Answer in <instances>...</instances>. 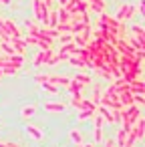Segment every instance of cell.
<instances>
[{"label":"cell","mask_w":145,"mask_h":147,"mask_svg":"<svg viewBox=\"0 0 145 147\" xmlns=\"http://www.w3.org/2000/svg\"><path fill=\"white\" fill-rule=\"evenodd\" d=\"M0 147H20L18 143H10V141H0Z\"/></svg>","instance_id":"obj_27"},{"label":"cell","mask_w":145,"mask_h":147,"mask_svg":"<svg viewBox=\"0 0 145 147\" xmlns=\"http://www.w3.org/2000/svg\"><path fill=\"white\" fill-rule=\"evenodd\" d=\"M2 24H4L6 32H8L12 38H22V30L16 26V22H14L12 18H2Z\"/></svg>","instance_id":"obj_6"},{"label":"cell","mask_w":145,"mask_h":147,"mask_svg":"<svg viewBox=\"0 0 145 147\" xmlns=\"http://www.w3.org/2000/svg\"><path fill=\"white\" fill-rule=\"evenodd\" d=\"M53 53H55V49H51V51H38V53L34 55V59H32V65H34V67L47 65V61L53 57Z\"/></svg>","instance_id":"obj_7"},{"label":"cell","mask_w":145,"mask_h":147,"mask_svg":"<svg viewBox=\"0 0 145 147\" xmlns=\"http://www.w3.org/2000/svg\"><path fill=\"white\" fill-rule=\"evenodd\" d=\"M95 115H97V107H93V109H85V111H79L77 119H79V121H89V119H95Z\"/></svg>","instance_id":"obj_13"},{"label":"cell","mask_w":145,"mask_h":147,"mask_svg":"<svg viewBox=\"0 0 145 147\" xmlns=\"http://www.w3.org/2000/svg\"><path fill=\"white\" fill-rule=\"evenodd\" d=\"M143 135H145V117H143V113H141V117L131 125V129H129V133H127V137H125L123 147H135V143L141 141Z\"/></svg>","instance_id":"obj_1"},{"label":"cell","mask_w":145,"mask_h":147,"mask_svg":"<svg viewBox=\"0 0 145 147\" xmlns=\"http://www.w3.org/2000/svg\"><path fill=\"white\" fill-rule=\"evenodd\" d=\"M49 6L42 2V0H32V14H34V22H38V24H42L45 26V22H47V16H49Z\"/></svg>","instance_id":"obj_2"},{"label":"cell","mask_w":145,"mask_h":147,"mask_svg":"<svg viewBox=\"0 0 145 147\" xmlns=\"http://www.w3.org/2000/svg\"><path fill=\"white\" fill-rule=\"evenodd\" d=\"M34 113H36V105H26V107L20 109V115H22L24 119H30Z\"/></svg>","instance_id":"obj_19"},{"label":"cell","mask_w":145,"mask_h":147,"mask_svg":"<svg viewBox=\"0 0 145 147\" xmlns=\"http://www.w3.org/2000/svg\"><path fill=\"white\" fill-rule=\"evenodd\" d=\"M26 131H28V135H30L32 139H36V141H42V131H40L38 127H34V125H28V127H26Z\"/></svg>","instance_id":"obj_17"},{"label":"cell","mask_w":145,"mask_h":147,"mask_svg":"<svg viewBox=\"0 0 145 147\" xmlns=\"http://www.w3.org/2000/svg\"><path fill=\"white\" fill-rule=\"evenodd\" d=\"M0 53H4L6 57H10V55H16L10 42H0Z\"/></svg>","instance_id":"obj_20"},{"label":"cell","mask_w":145,"mask_h":147,"mask_svg":"<svg viewBox=\"0 0 145 147\" xmlns=\"http://www.w3.org/2000/svg\"><path fill=\"white\" fill-rule=\"evenodd\" d=\"M73 81H77V83H81L83 87L87 85V83H91V77L89 75H85V73H79V75H75V79Z\"/></svg>","instance_id":"obj_21"},{"label":"cell","mask_w":145,"mask_h":147,"mask_svg":"<svg viewBox=\"0 0 145 147\" xmlns=\"http://www.w3.org/2000/svg\"><path fill=\"white\" fill-rule=\"evenodd\" d=\"M59 38H61V42H63V45H67V42H73V34H61Z\"/></svg>","instance_id":"obj_25"},{"label":"cell","mask_w":145,"mask_h":147,"mask_svg":"<svg viewBox=\"0 0 145 147\" xmlns=\"http://www.w3.org/2000/svg\"><path fill=\"white\" fill-rule=\"evenodd\" d=\"M101 95H103V87H95V93H93V99H91V103H93V105H99V101H101Z\"/></svg>","instance_id":"obj_23"},{"label":"cell","mask_w":145,"mask_h":147,"mask_svg":"<svg viewBox=\"0 0 145 147\" xmlns=\"http://www.w3.org/2000/svg\"><path fill=\"white\" fill-rule=\"evenodd\" d=\"M67 89H69V91H71V93H81V91H83V85H81V83H77V81H73V79H71V83H69V85H67Z\"/></svg>","instance_id":"obj_22"},{"label":"cell","mask_w":145,"mask_h":147,"mask_svg":"<svg viewBox=\"0 0 145 147\" xmlns=\"http://www.w3.org/2000/svg\"><path fill=\"white\" fill-rule=\"evenodd\" d=\"M47 83H53V85H57V87H65V89H67V85L71 83V79L65 77V75H49V81H47Z\"/></svg>","instance_id":"obj_9"},{"label":"cell","mask_w":145,"mask_h":147,"mask_svg":"<svg viewBox=\"0 0 145 147\" xmlns=\"http://www.w3.org/2000/svg\"><path fill=\"white\" fill-rule=\"evenodd\" d=\"M89 10H95L97 14H101V12H105V2H103V0H91V2H89Z\"/></svg>","instance_id":"obj_15"},{"label":"cell","mask_w":145,"mask_h":147,"mask_svg":"<svg viewBox=\"0 0 145 147\" xmlns=\"http://www.w3.org/2000/svg\"><path fill=\"white\" fill-rule=\"evenodd\" d=\"M93 121H95V131H93V135H95V143L101 145V143L105 141V135H103V125H105V121H103L101 115H95Z\"/></svg>","instance_id":"obj_5"},{"label":"cell","mask_w":145,"mask_h":147,"mask_svg":"<svg viewBox=\"0 0 145 147\" xmlns=\"http://www.w3.org/2000/svg\"><path fill=\"white\" fill-rule=\"evenodd\" d=\"M0 4H10V0H0Z\"/></svg>","instance_id":"obj_29"},{"label":"cell","mask_w":145,"mask_h":147,"mask_svg":"<svg viewBox=\"0 0 145 147\" xmlns=\"http://www.w3.org/2000/svg\"><path fill=\"white\" fill-rule=\"evenodd\" d=\"M77 147H95V145H85V143H81V145H77Z\"/></svg>","instance_id":"obj_30"},{"label":"cell","mask_w":145,"mask_h":147,"mask_svg":"<svg viewBox=\"0 0 145 147\" xmlns=\"http://www.w3.org/2000/svg\"><path fill=\"white\" fill-rule=\"evenodd\" d=\"M40 87H42L45 91L53 93V95H55V93H59V87H57V85H53V83H40Z\"/></svg>","instance_id":"obj_24"},{"label":"cell","mask_w":145,"mask_h":147,"mask_svg":"<svg viewBox=\"0 0 145 147\" xmlns=\"http://www.w3.org/2000/svg\"><path fill=\"white\" fill-rule=\"evenodd\" d=\"M10 45H12V49H14V53L16 55H26V42L22 40V38H10Z\"/></svg>","instance_id":"obj_10"},{"label":"cell","mask_w":145,"mask_h":147,"mask_svg":"<svg viewBox=\"0 0 145 147\" xmlns=\"http://www.w3.org/2000/svg\"><path fill=\"white\" fill-rule=\"evenodd\" d=\"M143 2H145V0H139V2L135 4V8H137L139 14H143V10H145V4H143Z\"/></svg>","instance_id":"obj_26"},{"label":"cell","mask_w":145,"mask_h":147,"mask_svg":"<svg viewBox=\"0 0 145 147\" xmlns=\"http://www.w3.org/2000/svg\"><path fill=\"white\" fill-rule=\"evenodd\" d=\"M69 137H71V141H73L75 145H81V143H83V135H81V131L75 129V127L69 131Z\"/></svg>","instance_id":"obj_18"},{"label":"cell","mask_w":145,"mask_h":147,"mask_svg":"<svg viewBox=\"0 0 145 147\" xmlns=\"http://www.w3.org/2000/svg\"><path fill=\"white\" fill-rule=\"evenodd\" d=\"M129 36H133L137 42H143V45H145V28H143V24H133Z\"/></svg>","instance_id":"obj_8"},{"label":"cell","mask_w":145,"mask_h":147,"mask_svg":"<svg viewBox=\"0 0 145 147\" xmlns=\"http://www.w3.org/2000/svg\"><path fill=\"white\" fill-rule=\"evenodd\" d=\"M42 107L49 113H65L67 111V105H63V103H45Z\"/></svg>","instance_id":"obj_11"},{"label":"cell","mask_w":145,"mask_h":147,"mask_svg":"<svg viewBox=\"0 0 145 147\" xmlns=\"http://www.w3.org/2000/svg\"><path fill=\"white\" fill-rule=\"evenodd\" d=\"M91 34H93V28H91V24H87L79 34H73V42H75L79 49H83V47H87V45H89Z\"/></svg>","instance_id":"obj_4"},{"label":"cell","mask_w":145,"mask_h":147,"mask_svg":"<svg viewBox=\"0 0 145 147\" xmlns=\"http://www.w3.org/2000/svg\"><path fill=\"white\" fill-rule=\"evenodd\" d=\"M57 24H59L57 8H51V10H49V16H47V22H45V26H47V28H55Z\"/></svg>","instance_id":"obj_12"},{"label":"cell","mask_w":145,"mask_h":147,"mask_svg":"<svg viewBox=\"0 0 145 147\" xmlns=\"http://www.w3.org/2000/svg\"><path fill=\"white\" fill-rule=\"evenodd\" d=\"M77 51H79V47H77L75 42H67V45L61 47L59 53H63V55H67V57H73V55H77Z\"/></svg>","instance_id":"obj_14"},{"label":"cell","mask_w":145,"mask_h":147,"mask_svg":"<svg viewBox=\"0 0 145 147\" xmlns=\"http://www.w3.org/2000/svg\"><path fill=\"white\" fill-rule=\"evenodd\" d=\"M67 61H69V65H71V67H77V69H87V65H85V61H83L81 57H77V55H73V57H69Z\"/></svg>","instance_id":"obj_16"},{"label":"cell","mask_w":145,"mask_h":147,"mask_svg":"<svg viewBox=\"0 0 145 147\" xmlns=\"http://www.w3.org/2000/svg\"><path fill=\"white\" fill-rule=\"evenodd\" d=\"M103 147H115V139H107V141H103Z\"/></svg>","instance_id":"obj_28"},{"label":"cell","mask_w":145,"mask_h":147,"mask_svg":"<svg viewBox=\"0 0 145 147\" xmlns=\"http://www.w3.org/2000/svg\"><path fill=\"white\" fill-rule=\"evenodd\" d=\"M137 14V8H135V4H121L119 6V10L115 12V20H119V22H127V20H131L133 16Z\"/></svg>","instance_id":"obj_3"}]
</instances>
